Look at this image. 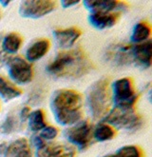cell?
I'll return each mask as SVG.
<instances>
[{"label": "cell", "instance_id": "obj_1", "mask_svg": "<svg viewBox=\"0 0 152 157\" xmlns=\"http://www.w3.org/2000/svg\"><path fill=\"white\" fill-rule=\"evenodd\" d=\"M51 109L55 121L61 126H72L83 116V97L73 90H59L51 100Z\"/></svg>", "mask_w": 152, "mask_h": 157}, {"label": "cell", "instance_id": "obj_2", "mask_svg": "<svg viewBox=\"0 0 152 157\" xmlns=\"http://www.w3.org/2000/svg\"><path fill=\"white\" fill-rule=\"evenodd\" d=\"M90 69L89 62L80 50L60 52L48 65L47 71L56 77H80Z\"/></svg>", "mask_w": 152, "mask_h": 157}, {"label": "cell", "instance_id": "obj_3", "mask_svg": "<svg viewBox=\"0 0 152 157\" xmlns=\"http://www.w3.org/2000/svg\"><path fill=\"white\" fill-rule=\"evenodd\" d=\"M111 104V94L108 79L95 82L87 94V107L94 119L104 118L108 114Z\"/></svg>", "mask_w": 152, "mask_h": 157}, {"label": "cell", "instance_id": "obj_4", "mask_svg": "<svg viewBox=\"0 0 152 157\" xmlns=\"http://www.w3.org/2000/svg\"><path fill=\"white\" fill-rule=\"evenodd\" d=\"M111 102L114 108L122 109H132L134 107L137 95L130 78H121L112 83Z\"/></svg>", "mask_w": 152, "mask_h": 157}, {"label": "cell", "instance_id": "obj_5", "mask_svg": "<svg viewBox=\"0 0 152 157\" xmlns=\"http://www.w3.org/2000/svg\"><path fill=\"white\" fill-rule=\"evenodd\" d=\"M103 121L118 130H136L142 124L141 117L132 109H122L113 108L103 118Z\"/></svg>", "mask_w": 152, "mask_h": 157}, {"label": "cell", "instance_id": "obj_6", "mask_svg": "<svg viewBox=\"0 0 152 157\" xmlns=\"http://www.w3.org/2000/svg\"><path fill=\"white\" fill-rule=\"evenodd\" d=\"M66 139L80 151L86 150L92 136V126L89 121H79L64 132Z\"/></svg>", "mask_w": 152, "mask_h": 157}, {"label": "cell", "instance_id": "obj_7", "mask_svg": "<svg viewBox=\"0 0 152 157\" xmlns=\"http://www.w3.org/2000/svg\"><path fill=\"white\" fill-rule=\"evenodd\" d=\"M57 3L50 0H27L19 6V13L22 17L37 19L53 12Z\"/></svg>", "mask_w": 152, "mask_h": 157}, {"label": "cell", "instance_id": "obj_8", "mask_svg": "<svg viewBox=\"0 0 152 157\" xmlns=\"http://www.w3.org/2000/svg\"><path fill=\"white\" fill-rule=\"evenodd\" d=\"M9 76L14 83L26 85L33 78V70L30 62L16 56L8 62Z\"/></svg>", "mask_w": 152, "mask_h": 157}, {"label": "cell", "instance_id": "obj_9", "mask_svg": "<svg viewBox=\"0 0 152 157\" xmlns=\"http://www.w3.org/2000/svg\"><path fill=\"white\" fill-rule=\"evenodd\" d=\"M0 154L3 157H32V150L26 138H19L7 146L0 145Z\"/></svg>", "mask_w": 152, "mask_h": 157}, {"label": "cell", "instance_id": "obj_10", "mask_svg": "<svg viewBox=\"0 0 152 157\" xmlns=\"http://www.w3.org/2000/svg\"><path fill=\"white\" fill-rule=\"evenodd\" d=\"M132 61L138 66L148 69L151 66L152 56V43L151 40H147L144 43L137 44L131 47Z\"/></svg>", "mask_w": 152, "mask_h": 157}, {"label": "cell", "instance_id": "obj_11", "mask_svg": "<svg viewBox=\"0 0 152 157\" xmlns=\"http://www.w3.org/2000/svg\"><path fill=\"white\" fill-rule=\"evenodd\" d=\"M86 9L90 12H104V13H116L125 11L127 5L125 2L110 1V0H88L83 2Z\"/></svg>", "mask_w": 152, "mask_h": 157}, {"label": "cell", "instance_id": "obj_12", "mask_svg": "<svg viewBox=\"0 0 152 157\" xmlns=\"http://www.w3.org/2000/svg\"><path fill=\"white\" fill-rule=\"evenodd\" d=\"M35 157H75V151L64 144H45L36 150Z\"/></svg>", "mask_w": 152, "mask_h": 157}, {"label": "cell", "instance_id": "obj_13", "mask_svg": "<svg viewBox=\"0 0 152 157\" xmlns=\"http://www.w3.org/2000/svg\"><path fill=\"white\" fill-rule=\"evenodd\" d=\"M54 40L59 48L68 50L71 48L75 44V42L78 40L81 35V31L78 28H68V29L62 30H55L53 33Z\"/></svg>", "mask_w": 152, "mask_h": 157}, {"label": "cell", "instance_id": "obj_14", "mask_svg": "<svg viewBox=\"0 0 152 157\" xmlns=\"http://www.w3.org/2000/svg\"><path fill=\"white\" fill-rule=\"evenodd\" d=\"M118 18L119 13H117L90 12L89 15V22L95 29L104 30L115 25Z\"/></svg>", "mask_w": 152, "mask_h": 157}, {"label": "cell", "instance_id": "obj_15", "mask_svg": "<svg viewBox=\"0 0 152 157\" xmlns=\"http://www.w3.org/2000/svg\"><path fill=\"white\" fill-rule=\"evenodd\" d=\"M51 48V43L48 39H39L33 42L26 51L28 62H34L41 59L48 53Z\"/></svg>", "mask_w": 152, "mask_h": 157}, {"label": "cell", "instance_id": "obj_16", "mask_svg": "<svg viewBox=\"0 0 152 157\" xmlns=\"http://www.w3.org/2000/svg\"><path fill=\"white\" fill-rule=\"evenodd\" d=\"M108 58L118 65H125L132 62L131 47L128 45H118L111 49L108 53Z\"/></svg>", "mask_w": 152, "mask_h": 157}, {"label": "cell", "instance_id": "obj_17", "mask_svg": "<svg viewBox=\"0 0 152 157\" xmlns=\"http://www.w3.org/2000/svg\"><path fill=\"white\" fill-rule=\"evenodd\" d=\"M22 94V90L0 75V98L4 101H11Z\"/></svg>", "mask_w": 152, "mask_h": 157}, {"label": "cell", "instance_id": "obj_18", "mask_svg": "<svg viewBox=\"0 0 152 157\" xmlns=\"http://www.w3.org/2000/svg\"><path fill=\"white\" fill-rule=\"evenodd\" d=\"M151 33V28L146 22H139L134 26L131 33V41L136 44L144 43L149 40V36Z\"/></svg>", "mask_w": 152, "mask_h": 157}, {"label": "cell", "instance_id": "obj_19", "mask_svg": "<svg viewBox=\"0 0 152 157\" xmlns=\"http://www.w3.org/2000/svg\"><path fill=\"white\" fill-rule=\"evenodd\" d=\"M22 45V37L16 33L6 35L2 41V49L8 53H16Z\"/></svg>", "mask_w": 152, "mask_h": 157}, {"label": "cell", "instance_id": "obj_20", "mask_svg": "<svg viewBox=\"0 0 152 157\" xmlns=\"http://www.w3.org/2000/svg\"><path fill=\"white\" fill-rule=\"evenodd\" d=\"M28 128L32 132H40L46 127L45 115L42 109H36L30 113L28 117Z\"/></svg>", "mask_w": 152, "mask_h": 157}, {"label": "cell", "instance_id": "obj_21", "mask_svg": "<svg viewBox=\"0 0 152 157\" xmlns=\"http://www.w3.org/2000/svg\"><path fill=\"white\" fill-rule=\"evenodd\" d=\"M92 134L94 138L99 142H104L111 140L115 135V132H114L113 128L106 123H102L98 125L94 128L92 132Z\"/></svg>", "mask_w": 152, "mask_h": 157}, {"label": "cell", "instance_id": "obj_22", "mask_svg": "<svg viewBox=\"0 0 152 157\" xmlns=\"http://www.w3.org/2000/svg\"><path fill=\"white\" fill-rule=\"evenodd\" d=\"M117 157H144L139 147L136 146H125L117 151Z\"/></svg>", "mask_w": 152, "mask_h": 157}, {"label": "cell", "instance_id": "obj_23", "mask_svg": "<svg viewBox=\"0 0 152 157\" xmlns=\"http://www.w3.org/2000/svg\"><path fill=\"white\" fill-rule=\"evenodd\" d=\"M16 128V121L13 116H9L3 122V124L0 126V132L1 133H11L14 131Z\"/></svg>", "mask_w": 152, "mask_h": 157}, {"label": "cell", "instance_id": "obj_24", "mask_svg": "<svg viewBox=\"0 0 152 157\" xmlns=\"http://www.w3.org/2000/svg\"><path fill=\"white\" fill-rule=\"evenodd\" d=\"M58 134L57 128L51 126H46L43 130H41L40 137L43 140H52Z\"/></svg>", "mask_w": 152, "mask_h": 157}, {"label": "cell", "instance_id": "obj_25", "mask_svg": "<svg viewBox=\"0 0 152 157\" xmlns=\"http://www.w3.org/2000/svg\"><path fill=\"white\" fill-rule=\"evenodd\" d=\"M30 113H31L30 108H28V107L23 108L22 110H21V113H20V118H21V120H23V121H24V120L28 119V115H30Z\"/></svg>", "mask_w": 152, "mask_h": 157}, {"label": "cell", "instance_id": "obj_26", "mask_svg": "<svg viewBox=\"0 0 152 157\" xmlns=\"http://www.w3.org/2000/svg\"><path fill=\"white\" fill-rule=\"evenodd\" d=\"M80 2L79 1H73V2H70V1H61V5L64 9H68V8H70V7H73V6H76L78 5Z\"/></svg>", "mask_w": 152, "mask_h": 157}, {"label": "cell", "instance_id": "obj_27", "mask_svg": "<svg viewBox=\"0 0 152 157\" xmlns=\"http://www.w3.org/2000/svg\"><path fill=\"white\" fill-rule=\"evenodd\" d=\"M10 4L9 1H2V0H0V5H2L3 7H6Z\"/></svg>", "mask_w": 152, "mask_h": 157}, {"label": "cell", "instance_id": "obj_28", "mask_svg": "<svg viewBox=\"0 0 152 157\" xmlns=\"http://www.w3.org/2000/svg\"><path fill=\"white\" fill-rule=\"evenodd\" d=\"M103 157H117L116 154H108V155H104Z\"/></svg>", "mask_w": 152, "mask_h": 157}, {"label": "cell", "instance_id": "obj_29", "mask_svg": "<svg viewBox=\"0 0 152 157\" xmlns=\"http://www.w3.org/2000/svg\"><path fill=\"white\" fill-rule=\"evenodd\" d=\"M0 19H1V12H0Z\"/></svg>", "mask_w": 152, "mask_h": 157}]
</instances>
